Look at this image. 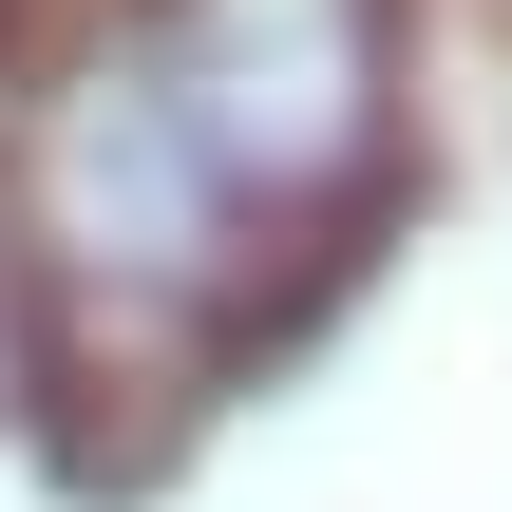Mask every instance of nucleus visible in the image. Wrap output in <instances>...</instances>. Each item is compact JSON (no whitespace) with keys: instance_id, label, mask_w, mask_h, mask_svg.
<instances>
[{"instance_id":"f257e3e1","label":"nucleus","mask_w":512,"mask_h":512,"mask_svg":"<svg viewBox=\"0 0 512 512\" xmlns=\"http://www.w3.org/2000/svg\"><path fill=\"white\" fill-rule=\"evenodd\" d=\"M380 152H399V0H133L76 57L19 228L114 285L247 304V247L342 228Z\"/></svg>"},{"instance_id":"f03ea898","label":"nucleus","mask_w":512,"mask_h":512,"mask_svg":"<svg viewBox=\"0 0 512 512\" xmlns=\"http://www.w3.org/2000/svg\"><path fill=\"white\" fill-rule=\"evenodd\" d=\"M38 380V228H19V190H0V399Z\"/></svg>"}]
</instances>
